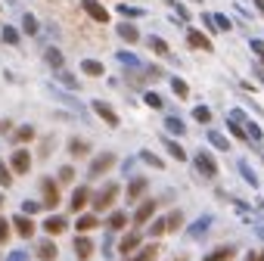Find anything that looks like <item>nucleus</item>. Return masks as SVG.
Instances as JSON below:
<instances>
[{
  "label": "nucleus",
  "mask_w": 264,
  "mask_h": 261,
  "mask_svg": "<svg viewBox=\"0 0 264 261\" xmlns=\"http://www.w3.org/2000/svg\"><path fill=\"white\" fill-rule=\"evenodd\" d=\"M10 224H13V230H16L22 240H31V236H34V230H37V224H34L28 215H16Z\"/></svg>",
  "instance_id": "obj_12"
},
{
  "label": "nucleus",
  "mask_w": 264,
  "mask_h": 261,
  "mask_svg": "<svg viewBox=\"0 0 264 261\" xmlns=\"http://www.w3.org/2000/svg\"><path fill=\"white\" fill-rule=\"evenodd\" d=\"M59 81H62V84H65L68 90H78V87H81V81H75L68 72H62V75H59Z\"/></svg>",
  "instance_id": "obj_45"
},
{
  "label": "nucleus",
  "mask_w": 264,
  "mask_h": 261,
  "mask_svg": "<svg viewBox=\"0 0 264 261\" xmlns=\"http://www.w3.org/2000/svg\"><path fill=\"white\" fill-rule=\"evenodd\" d=\"M0 131L10 134V131H13V122H10V118H4V122H0Z\"/></svg>",
  "instance_id": "obj_54"
},
{
  "label": "nucleus",
  "mask_w": 264,
  "mask_h": 261,
  "mask_svg": "<svg viewBox=\"0 0 264 261\" xmlns=\"http://www.w3.org/2000/svg\"><path fill=\"white\" fill-rule=\"evenodd\" d=\"M165 4H168V7H177V0H165Z\"/></svg>",
  "instance_id": "obj_56"
},
{
  "label": "nucleus",
  "mask_w": 264,
  "mask_h": 261,
  "mask_svg": "<svg viewBox=\"0 0 264 261\" xmlns=\"http://www.w3.org/2000/svg\"><path fill=\"white\" fill-rule=\"evenodd\" d=\"M41 193H44V208H50V211L62 202V196H59V183H56L53 177H41Z\"/></svg>",
  "instance_id": "obj_4"
},
{
  "label": "nucleus",
  "mask_w": 264,
  "mask_h": 261,
  "mask_svg": "<svg viewBox=\"0 0 264 261\" xmlns=\"http://www.w3.org/2000/svg\"><path fill=\"white\" fill-rule=\"evenodd\" d=\"M81 7H84V13H87L93 22H100V25H106V22H109V10L100 4V0H81Z\"/></svg>",
  "instance_id": "obj_14"
},
{
  "label": "nucleus",
  "mask_w": 264,
  "mask_h": 261,
  "mask_svg": "<svg viewBox=\"0 0 264 261\" xmlns=\"http://www.w3.org/2000/svg\"><path fill=\"white\" fill-rule=\"evenodd\" d=\"M208 227H211V215H205V218H199V221L193 224V227H190V236H202Z\"/></svg>",
  "instance_id": "obj_34"
},
{
  "label": "nucleus",
  "mask_w": 264,
  "mask_h": 261,
  "mask_svg": "<svg viewBox=\"0 0 264 261\" xmlns=\"http://www.w3.org/2000/svg\"><path fill=\"white\" fill-rule=\"evenodd\" d=\"M202 25H205V28H208V31H211V34H214V31H218V25H214V16H208V13H205V16H202Z\"/></svg>",
  "instance_id": "obj_50"
},
{
  "label": "nucleus",
  "mask_w": 264,
  "mask_h": 261,
  "mask_svg": "<svg viewBox=\"0 0 264 261\" xmlns=\"http://www.w3.org/2000/svg\"><path fill=\"white\" fill-rule=\"evenodd\" d=\"M118 62H125V65H140V62H137V56H134V53H128V50H122V53H118Z\"/></svg>",
  "instance_id": "obj_47"
},
{
  "label": "nucleus",
  "mask_w": 264,
  "mask_h": 261,
  "mask_svg": "<svg viewBox=\"0 0 264 261\" xmlns=\"http://www.w3.org/2000/svg\"><path fill=\"white\" fill-rule=\"evenodd\" d=\"M75 180V168L71 165H62L59 168V183H71Z\"/></svg>",
  "instance_id": "obj_44"
},
{
  "label": "nucleus",
  "mask_w": 264,
  "mask_h": 261,
  "mask_svg": "<svg viewBox=\"0 0 264 261\" xmlns=\"http://www.w3.org/2000/svg\"><path fill=\"white\" fill-rule=\"evenodd\" d=\"M10 236H13V224H10L7 218H0V246H7Z\"/></svg>",
  "instance_id": "obj_38"
},
{
  "label": "nucleus",
  "mask_w": 264,
  "mask_h": 261,
  "mask_svg": "<svg viewBox=\"0 0 264 261\" xmlns=\"http://www.w3.org/2000/svg\"><path fill=\"white\" fill-rule=\"evenodd\" d=\"M208 143L214 149H221V153H227V149H230V140L224 137V134H218V131H208Z\"/></svg>",
  "instance_id": "obj_28"
},
{
  "label": "nucleus",
  "mask_w": 264,
  "mask_h": 261,
  "mask_svg": "<svg viewBox=\"0 0 264 261\" xmlns=\"http://www.w3.org/2000/svg\"><path fill=\"white\" fill-rule=\"evenodd\" d=\"M118 193H122V186H118V183H112V180L103 186L100 193H93V196H90V208H93V215H100V211H109L112 205H115Z\"/></svg>",
  "instance_id": "obj_1"
},
{
  "label": "nucleus",
  "mask_w": 264,
  "mask_h": 261,
  "mask_svg": "<svg viewBox=\"0 0 264 261\" xmlns=\"http://www.w3.org/2000/svg\"><path fill=\"white\" fill-rule=\"evenodd\" d=\"M44 230H47V236H59V233L68 230V221H65L62 215H50V218L44 221Z\"/></svg>",
  "instance_id": "obj_17"
},
{
  "label": "nucleus",
  "mask_w": 264,
  "mask_h": 261,
  "mask_svg": "<svg viewBox=\"0 0 264 261\" xmlns=\"http://www.w3.org/2000/svg\"><path fill=\"white\" fill-rule=\"evenodd\" d=\"M140 159H143L146 165H153V168H159V171L165 168V162H162V159H159V156L153 153V149H143V153H140Z\"/></svg>",
  "instance_id": "obj_36"
},
{
  "label": "nucleus",
  "mask_w": 264,
  "mask_h": 261,
  "mask_svg": "<svg viewBox=\"0 0 264 261\" xmlns=\"http://www.w3.org/2000/svg\"><path fill=\"white\" fill-rule=\"evenodd\" d=\"M118 10V16H143V10H137V7H128V4H122V7H115Z\"/></svg>",
  "instance_id": "obj_46"
},
{
  "label": "nucleus",
  "mask_w": 264,
  "mask_h": 261,
  "mask_svg": "<svg viewBox=\"0 0 264 261\" xmlns=\"http://www.w3.org/2000/svg\"><path fill=\"white\" fill-rule=\"evenodd\" d=\"M193 165H196V171H199L205 180H214V177H218V171H221V168H218V162H214V156L208 153V149H199V153L193 156Z\"/></svg>",
  "instance_id": "obj_2"
},
{
  "label": "nucleus",
  "mask_w": 264,
  "mask_h": 261,
  "mask_svg": "<svg viewBox=\"0 0 264 261\" xmlns=\"http://www.w3.org/2000/svg\"><path fill=\"white\" fill-rule=\"evenodd\" d=\"M87 153H90V143H87V140H78V137H71V140H68V156L84 159Z\"/></svg>",
  "instance_id": "obj_19"
},
{
  "label": "nucleus",
  "mask_w": 264,
  "mask_h": 261,
  "mask_svg": "<svg viewBox=\"0 0 264 261\" xmlns=\"http://www.w3.org/2000/svg\"><path fill=\"white\" fill-rule=\"evenodd\" d=\"M239 171H243V177H246V183H252V186H258V174L249 168V162H239Z\"/></svg>",
  "instance_id": "obj_42"
},
{
  "label": "nucleus",
  "mask_w": 264,
  "mask_h": 261,
  "mask_svg": "<svg viewBox=\"0 0 264 261\" xmlns=\"http://www.w3.org/2000/svg\"><path fill=\"white\" fill-rule=\"evenodd\" d=\"M168 233V224H165V218H156L153 224H149V236L153 240H159V236H165Z\"/></svg>",
  "instance_id": "obj_32"
},
{
  "label": "nucleus",
  "mask_w": 264,
  "mask_h": 261,
  "mask_svg": "<svg viewBox=\"0 0 264 261\" xmlns=\"http://www.w3.org/2000/svg\"><path fill=\"white\" fill-rule=\"evenodd\" d=\"M41 208H44V202H31V199H25V202H22V215H28V218H31V215H37Z\"/></svg>",
  "instance_id": "obj_43"
},
{
  "label": "nucleus",
  "mask_w": 264,
  "mask_h": 261,
  "mask_svg": "<svg viewBox=\"0 0 264 261\" xmlns=\"http://www.w3.org/2000/svg\"><path fill=\"white\" fill-rule=\"evenodd\" d=\"M186 44H190L193 50H202V53H211V50H214L211 41H208V34H202V31H196V28H186Z\"/></svg>",
  "instance_id": "obj_13"
},
{
  "label": "nucleus",
  "mask_w": 264,
  "mask_h": 261,
  "mask_svg": "<svg viewBox=\"0 0 264 261\" xmlns=\"http://www.w3.org/2000/svg\"><path fill=\"white\" fill-rule=\"evenodd\" d=\"M193 4H202V0H193Z\"/></svg>",
  "instance_id": "obj_58"
},
{
  "label": "nucleus",
  "mask_w": 264,
  "mask_h": 261,
  "mask_svg": "<svg viewBox=\"0 0 264 261\" xmlns=\"http://www.w3.org/2000/svg\"><path fill=\"white\" fill-rule=\"evenodd\" d=\"M193 118H196L199 125H208V122H211V109H208V106H196V109H193Z\"/></svg>",
  "instance_id": "obj_39"
},
{
  "label": "nucleus",
  "mask_w": 264,
  "mask_h": 261,
  "mask_svg": "<svg viewBox=\"0 0 264 261\" xmlns=\"http://www.w3.org/2000/svg\"><path fill=\"white\" fill-rule=\"evenodd\" d=\"M90 186L84 183V186H75V193H71V199H68V208L75 211V215H78V211H84L87 205H90Z\"/></svg>",
  "instance_id": "obj_8"
},
{
  "label": "nucleus",
  "mask_w": 264,
  "mask_h": 261,
  "mask_svg": "<svg viewBox=\"0 0 264 261\" xmlns=\"http://www.w3.org/2000/svg\"><path fill=\"white\" fill-rule=\"evenodd\" d=\"M159 255H162V246H159V243H146V246H140L134 255H128L125 261H156Z\"/></svg>",
  "instance_id": "obj_15"
},
{
  "label": "nucleus",
  "mask_w": 264,
  "mask_h": 261,
  "mask_svg": "<svg viewBox=\"0 0 264 261\" xmlns=\"http://www.w3.org/2000/svg\"><path fill=\"white\" fill-rule=\"evenodd\" d=\"M214 25H218L221 31H230V28H233V25H230V19H227V16H221V13L214 16Z\"/></svg>",
  "instance_id": "obj_48"
},
{
  "label": "nucleus",
  "mask_w": 264,
  "mask_h": 261,
  "mask_svg": "<svg viewBox=\"0 0 264 261\" xmlns=\"http://www.w3.org/2000/svg\"><path fill=\"white\" fill-rule=\"evenodd\" d=\"M165 149H168V156H171V159H177V162H186V159H190V156H186V149H183L180 143L168 140V137H165Z\"/></svg>",
  "instance_id": "obj_23"
},
{
  "label": "nucleus",
  "mask_w": 264,
  "mask_h": 261,
  "mask_svg": "<svg viewBox=\"0 0 264 261\" xmlns=\"http://www.w3.org/2000/svg\"><path fill=\"white\" fill-rule=\"evenodd\" d=\"M227 131L236 137V140H243V143H249V134H246V125H239V122H233V118H227Z\"/></svg>",
  "instance_id": "obj_31"
},
{
  "label": "nucleus",
  "mask_w": 264,
  "mask_h": 261,
  "mask_svg": "<svg viewBox=\"0 0 264 261\" xmlns=\"http://www.w3.org/2000/svg\"><path fill=\"white\" fill-rule=\"evenodd\" d=\"M0 37H4V44L16 47V44H19V28H13V25H4V28H0Z\"/></svg>",
  "instance_id": "obj_30"
},
{
  "label": "nucleus",
  "mask_w": 264,
  "mask_h": 261,
  "mask_svg": "<svg viewBox=\"0 0 264 261\" xmlns=\"http://www.w3.org/2000/svg\"><path fill=\"white\" fill-rule=\"evenodd\" d=\"M13 177H16L13 168H10L4 159H0V186H4V190H7V186H13Z\"/></svg>",
  "instance_id": "obj_33"
},
{
  "label": "nucleus",
  "mask_w": 264,
  "mask_h": 261,
  "mask_svg": "<svg viewBox=\"0 0 264 261\" xmlns=\"http://www.w3.org/2000/svg\"><path fill=\"white\" fill-rule=\"evenodd\" d=\"M71 249H75V258H78V261H90V258H93V252H97L93 240H90V236H84V233H81V236H75V246H71Z\"/></svg>",
  "instance_id": "obj_11"
},
{
  "label": "nucleus",
  "mask_w": 264,
  "mask_h": 261,
  "mask_svg": "<svg viewBox=\"0 0 264 261\" xmlns=\"http://www.w3.org/2000/svg\"><path fill=\"white\" fill-rule=\"evenodd\" d=\"M156 211H159V202L156 199H140L137 202V211H134V227H143V224H149V221H153L156 218Z\"/></svg>",
  "instance_id": "obj_3"
},
{
  "label": "nucleus",
  "mask_w": 264,
  "mask_h": 261,
  "mask_svg": "<svg viewBox=\"0 0 264 261\" xmlns=\"http://www.w3.org/2000/svg\"><path fill=\"white\" fill-rule=\"evenodd\" d=\"M233 255H236V246H218V249H214V252H208L202 261H230Z\"/></svg>",
  "instance_id": "obj_18"
},
{
  "label": "nucleus",
  "mask_w": 264,
  "mask_h": 261,
  "mask_svg": "<svg viewBox=\"0 0 264 261\" xmlns=\"http://www.w3.org/2000/svg\"><path fill=\"white\" fill-rule=\"evenodd\" d=\"M7 261H28V255H25V252H10Z\"/></svg>",
  "instance_id": "obj_52"
},
{
  "label": "nucleus",
  "mask_w": 264,
  "mask_h": 261,
  "mask_svg": "<svg viewBox=\"0 0 264 261\" xmlns=\"http://www.w3.org/2000/svg\"><path fill=\"white\" fill-rule=\"evenodd\" d=\"M246 261H264V252H249Z\"/></svg>",
  "instance_id": "obj_53"
},
{
  "label": "nucleus",
  "mask_w": 264,
  "mask_h": 261,
  "mask_svg": "<svg viewBox=\"0 0 264 261\" xmlns=\"http://www.w3.org/2000/svg\"><path fill=\"white\" fill-rule=\"evenodd\" d=\"M44 62H47L50 68H62V53H59L56 47H50V50L44 53Z\"/></svg>",
  "instance_id": "obj_35"
},
{
  "label": "nucleus",
  "mask_w": 264,
  "mask_h": 261,
  "mask_svg": "<svg viewBox=\"0 0 264 261\" xmlns=\"http://www.w3.org/2000/svg\"><path fill=\"white\" fill-rule=\"evenodd\" d=\"M249 47L258 53V56H264V41H258V37H252V41H249Z\"/></svg>",
  "instance_id": "obj_49"
},
{
  "label": "nucleus",
  "mask_w": 264,
  "mask_h": 261,
  "mask_svg": "<svg viewBox=\"0 0 264 261\" xmlns=\"http://www.w3.org/2000/svg\"><path fill=\"white\" fill-rule=\"evenodd\" d=\"M143 103H146L149 109H162V106H165V103H162V97H159V93H153V90L143 93Z\"/></svg>",
  "instance_id": "obj_41"
},
{
  "label": "nucleus",
  "mask_w": 264,
  "mask_h": 261,
  "mask_svg": "<svg viewBox=\"0 0 264 261\" xmlns=\"http://www.w3.org/2000/svg\"><path fill=\"white\" fill-rule=\"evenodd\" d=\"M165 128H168V134H174V137H183V134H186V125H183V118H177V115H168V118H165Z\"/></svg>",
  "instance_id": "obj_24"
},
{
  "label": "nucleus",
  "mask_w": 264,
  "mask_h": 261,
  "mask_svg": "<svg viewBox=\"0 0 264 261\" xmlns=\"http://www.w3.org/2000/svg\"><path fill=\"white\" fill-rule=\"evenodd\" d=\"M140 246H143V233H140V230H128V233L118 240V255L128 258V255H134Z\"/></svg>",
  "instance_id": "obj_6"
},
{
  "label": "nucleus",
  "mask_w": 264,
  "mask_h": 261,
  "mask_svg": "<svg viewBox=\"0 0 264 261\" xmlns=\"http://www.w3.org/2000/svg\"><path fill=\"white\" fill-rule=\"evenodd\" d=\"M146 190H149V180H146V177H134V180L128 183V190H125V199H128V205L140 202Z\"/></svg>",
  "instance_id": "obj_10"
},
{
  "label": "nucleus",
  "mask_w": 264,
  "mask_h": 261,
  "mask_svg": "<svg viewBox=\"0 0 264 261\" xmlns=\"http://www.w3.org/2000/svg\"><path fill=\"white\" fill-rule=\"evenodd\" d=\"M0 208H4V196H0Z\"/></svg>",
  "instance_id": "obj_57"
},
{
  "label": "nucleus",
  "mask_w": 264,
  "mask_h": 261,
  "mask_svg": "<svg viewBox=\"0 0 264 261\" xmlns=\"http://www.w3.org/2000/svg\"><path fill=\"white\" fill-rule=\"evenodd\" d=\"M90 106H93V112H97V118H103L109 128H118V125H122V122H118V112L112 109L109 103H103V100H93Z\"/></svg>",
  "instance_id": "obj_9"
},
{
  "label": "nucleus",
  "mask_w": 264,
  "mask_h": 261,
  "mask_svg": "<svg viewBox=\"0 0 264 261\" xmlns=\"http://www.w3.org/2000/svg\"><path fill=\"white\" fill-rule=\"evenodd\" d=\"M115 31H118L122 41H128V44H137V41H140V31H137V25H131V22H122Z\"/></svg>",
  "instance_id": "obj_20"
},
{
  "label": "nucleus",
  "mask_w": 264,
  "mask_h": 261,
  "mask_svg": "<svg viewBox=\"0 0 264 261\" xmlns=\"http://www.w3.org/2000/svg\"><path fill=\"white\" fill-rule=\"evenodd\" d=\"M106 227L109 230H125L128 227V211H112L109 221H106Z\"/></svg>",
  "instance_id": "obj_22"
},
{
  "label": "nucleus",
  "mask_w": 264,
  "mask_h": 261,
  "mask_svg": "<svg viewBox=\"0 0 264 261\" xmlns=\"http://www.w3.org/2000/svg\"><path fill=\"white\" fill-rule=\"evenodd\" d=\"M10 168H13V174H28L31 171V153L25 146H19L16 153L10 156Z\"/></svg>",
  "instance_id": "obj_7"
},
{
  "label": "nucleus",
  "mask_w": 264,
  "mask_h": 261,
  "mask_svg": "<svg viewBox=\"0 0 264 261\" xmlns=\"http://www.w3.org/2000/svg\"><path fill=\"white\" fill-rule=\"evenodd\" d=\"M13 140H16V143H31V140H34V128H31V125H19V128L13 131Z\"/></svg>",
  "instance_id": "obj_26"
},
{
  "label": "nucleus",
  "mask_w": 264,
  "mask_h": 261,
  "mask_svg": "<svg viewBox=\"0 0 264 261\" xmlns=\"http://www.w3.org/2000/svg\"><path fill=\"white\" fill-rule=\"evenodd\" d=\"M165 224H168V233H177L183 227V211H168L165 215Z\"/></svg>",
  "instance_id": "obj_27"
},
{
  "label": "nucleus",
  "mask_w": 264,
  "mask_h": 261,
  "mask_svg": "<svg viewBox=\"0 0 264 261\" xmlns=\"http://www.w3.org/2000/svg\"><path fill=\"white\" fill-rule=\"evenodd\" d=\"M97 227H100V218L97 215H78V221H75V230H81V233L97 230Z\"/></svg>",
  "instance_id": "obj_21"
},
{
  "label": "nucleus",
  "mask_w": 264,
  "mask_h": 261,
  "mask_svg": "<svg viewBox=\"0 0 264 261\" xmlns=\"http://www.w3.org/2000/svg\"><path fill=\"white\" fill-rule=\"evenodd\" d=\"M53 143H56L53 137H47V140L41 143V159H47V153H50V146H53Z\"/></svg>",
  "instance_id": "obj_51"
},
{
  "label": "nucleus",
  "mask_w": 264,
  "mask_h": 261,
  "mask_svg": "<svg viewBox=\"0 0 264 261\" xmlns=\"http://www.w3.org/2000/svg\"><path fill=\"white\" fill-rule=\"evenodd\" d=\"M261 62H264V56H261Z\"/></svg>",
  "instance_id": "obj_59"
},
{
  "label": "nucleus",
  "mask_w": 264,
  "mask_h": 261,
  "mask_svg": "<svg viewBox=\"0 0 264 261\" xmlns=\"http://www.w3.org/2000/svg\"><path fill=\"white\" fill-rule=\"evenodd\" d=\"M81 72L90 75V78H103L106 68H103V62H97V59H84V62H81Z\"/></svg>",
  "instance_id": "obj_25"
},
{
  "label": "nucleus",
  "mask_w": 264,
  "mask_h": 261,
  "mask_svg": "<svg viewBox=\"0 0 264 261\" xmlns=\"http://www.w3.org/2000/svg\"><path fill=\"white\" fill-rule=\"evenodd\" d=\"M115 153H103V156H97L93 162H90V168H87V177H100V174H106V171H112L115 168Z\"/></svg>",
  "instance_id": "obj_5"
},
{
  "label": "nucleus",
  "mask_w": 264,
  "mask_h": 261,
  "mask_svg": "<svg viewBox=\"0 0 264 261\" xmlns=\"http://www.w3.org/2000/svg\"><path fill=\"white\" fill-rule=\"evenodd\" d=\"M56 255H59V249H56L53 236H50V240H41V243L34 246V258H37V261H56Z\"/></svg>",
  "instance_id": "obj_16"
},
{
  "label": "nucleus",
  "mask_w": 264,
  "mask_h": 261,
  "mask_svg": "<svg viewBox=\"0 0 264 261\" xmlns=\"http://www.w3.org/2000/svg\"><path fill=\"white\" fill-rule=\"evenodd\" d=\"M146 44H149V50H153V53H159V56H171V47L162 41V37H149Z\"/></svg>",
  "instance_id": "obj_29"
},
{
  "label": "nucleus",
  "mask_w": 264,
  "mask_h": 261,
  "mask_svg": "<svg viewBox=\"0 0 264 261\" xmlns=\"http://www.w3.org/2000/svg\"><path fill=\"white\" fill-rule=\"evenodd\" d=\"M171 90H174L180 100H186V97H190V87H186V81H180V78H171Z\"/></svg>",
  "instance_id": "obj_40"
},
{
  "label": "nucleus",
  "mask_w": 264,
  "mask_h": 261,
  "mask_svg": "<svg viewBox=\"0 0 264 261\" xmlns=\"http://www.w3.org/2000/svg\"><path fill=\"white\" fill-rule=\"evenodd\" d=\"M22 31H25V34H37V31H41V25H37V19H34L31 13L22 16Z\"/></svg>",
  "instance_id": "obj_37"
},
{
  "label": "nucleus",
  "mask_w": 264,
  "mask_h": 261,
  "mask_svg": "<svg viewBox=\"0 0 264 261\" xmlns=\"http://www.w3.org/2000/svg\"><path fill=\"white\" fill-rule=\"evenodd\" d=\"M258 10H261V16H264V0H258Z\"/></svg>",
  "instance_id": "obj_55"
}]
</instances>
